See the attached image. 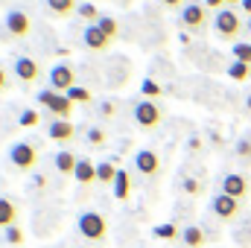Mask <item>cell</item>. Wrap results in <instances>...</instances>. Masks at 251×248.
I'll return each instance as SVG.
<instances>
[{"mask_svg":"<svg viewBox=\"0 0 251 248\" xmlns=\"http://www.w3.org/2000/svg\"><path fill=\"white\" fill-rule=\"evenodd\" d=\"M140 94H143L149 102H155V99H158L164 91H161V85H158L155 79H143V85H140Z\"/></svg>","mask_w":251,"mask_h":248,"instance_id":"24","label":"cell"},{"mask_svg":"<svg viewBox=\"0 0 251 248\" xmlns=\"http://www.w3.org/2000/svg\"><path fill=\"white\" fill-rule=\"evenodd\" d=\"M184 193L187 196H196V193H201V184L196 178H184Z\"/></svg>","mask_w":251,"mask_h":248,"instance_id":"32","label":"cell"},{"mask_svg":"<svg viewBox=\"0 0 251 248\" xmlns=\"http://www.w3.org/2000/svg\"><path fill=\"white\" fill-rule=\"evenodd\" d=\"M117 167H114V161H102V164H97V181H102V184H114L117 181Z\"/></svg>","mask_w":251,"mask_h":248,"instance_id":"18","label":"cell"},{"mask_svg":"<svg viewBox=\"0 0 251 248\" xmlns=\"http://www.w3.org/2000/svg\"><path fill=\"white\" fill-rule=\"evenodd\" d=\"M38 105H44L53 117L67 120L73 117V102L67 99V94H53V91H38Z\"/></svg>","mask_w":251,"mask_h":248,"instance_id":"2","label":"cell"},{"mask_svg":"<svg viewBox=\"0 0 251 248\" xmlns=\"http://www.w3.org/2000/svg\"><path fill=\"white\" fill-rule=\"evenodd\" d=\"M246 26H249V32H251V18H249V24H246Z\"/></svg>","mask_w":251,"mask_h":248,"instance_id":"41","label":"cell"},{"mask_svg":"<svg viewBox=\"0 0 251 248\" xmlns=\"http://www.w3.org/2000/svg\"><path fill=\"white\" fill-rule=\"evenodd\" d=\"M231 53H234V62L251 64V44H249V41H240V44H234V47H231Z\"/></svg>","mask_w":251,"mask_h":248,"instance_id":"25","label":"cell"},{"mask_svg":"<svg viewBox=\"0 0 251 248\" xmlns=\"http://www.w3.org/2000/svg\"><path fill=\"white\" fill-rule=\"evenodd\" d=\"M6 243H12V246H21V243H24V231H21L18 225L6 228Z\"/></svg>","mask_w":251,"mask_h":248,"instance_id":"31","label":"cell"},{"mask_svg":"<svg viewBox=\"0 0 251 248\" xmlns=\"http://www.w3.org/2000/svg\"><path fill=\"white\" fill-rule=\"evenodd\" d=\"M73 178H76L79 184H94V181H97V164H94L91 158H79Z\"/></svg>","mask_w":251,"mask_h":248,"instance_id":"15","label":"cell"},{"mask_svg":"<svg viewBox=\"0 0 251 248\" xmlns=\"http://www.w3.org/2000/svg\"><path fill=\"white\" fill-rule=\"evenodd\" d=\"M9 161H12L18 170H35V164H38V152H35L32 143H26V140H15V143L9 146Z\"/></svg>","mask_w":251,"mask_h":248,"instance_id":"3","label":"cell"},{"mask_svg":"<svg viewBox=\"0 0 251 248\" xmlns=\"http://www.w3.org/2000/svg\"><path fill=\"white\" fill-rule=\"evenodd\" d=\"M15 76L21 82H35L38 79V64L32 62L29 56H21V59H15Z\"/></svg>","mask_w":251,"mask_h":248,"instance_id":"14","label":"cell"},{"mask_svg":"<svg viewBox=\"0 0 251 248\" xmlns=\"http://www.w3.org/2000/svg\"><path fill=\"white\" fill-rule=\"evenodd\" d=\"M237 155L249 161L251 158V140H240V143H237Z\"/></svg>","mask_w":251,"mask_h":248,"instance_id":"33","label":"cell"},{"mask_svg":"<svg viewBox=\"0 0 251 248\" xmlns=\"http://www.w3.org/2000/svg\"><path fill=\"white\" fill-rule=\"evenodd\" d=\"M76 164H79V158H76L73 152H67V149H62V152L56 155V170L64 173V175H73V173H76Z\"/></svg>","mask_w":251,"mask_h":248,"instance_id":"16","label":"cell"},{"mask_svg":"<svg viewBox=\"0 0 251 248\" xmlns=\"http://www.w3.org/2000/svg\"><path fill=\"white\" fill-rule=\"evenodd\" d=\"M18 123L24 125V128H32V125H38V123H41V114H38L35 108H26V111L21 114V120H18Z\"/></svg>","mask_w":251,"mask_h":248,"instance_id":"27","label":"cell"},{"mask_svg":"<svg viewBox=\"0 0 251 248\" xmlns=\"http://www.w3.org/2000/svg\"><path fill=\"white\" fill-rule=\"evenodd\" d=\"M47 137L59 140V143H67V140L76 137V125L70 123V120H53V123L47 125Z\"/></svg>","mask_w":251,"mask_h":248,"instance_id":"13","label":"cell"},{"mask_svg":"<svg viewBox=\"0 0 251 248\" xmlns=\"http://www.w3.org/2000/svg\"><path fill=\"white\" fill-rule=\"evenodd\" d=\"M181 240H184V246L187 248H201L204 246V231H201L199 225H190V228H184Z\"/></svg>","mask_w":251,"mask_h":248,"instance_id":"20","label":"cell"},{"mask_svg":"<svg viewBox=\"0 0 251 248\" xmlns=\"http://www.w3.org/2000/svg\"><path fill=\"white\" fill-rule=\"evenodd\" d=\"M158 240H178L184 231H178V225H173V222H167V225H158L155 231H152Z\"/></svg>","mask_w":251,"mask_h":248,"instance_id":"23","label":"cell"},{"mask_svg":"<svg viewBox=\"0 0 251 248\" xmlns=\"http://www.w3.org/2000/svg\"><path fill=\"white\" fill-rule=\"evenodd\" d=\"M111 41H114V38H108L97 24H91V26L82 32V44H85L88 50H94V53H105V50L111 47Z\"/></svg>","mask_w":251,"mask_h":248,"instance_id":"8","label":"cell"},{"mask_svg":"<svg viewBox=\"0 0 251 248\" xmlns=\"http://www.w3.org/2000/svg\"><path fill=\"white\" fill-rule=\"evenodd\" d=\"M6 29H9V35H15V38H26V35L32 32V21H29L26 12L9 9V12H6Z\"/></svg>","mask_w":251,"mask_h":248,"instance_id":"5","label":"cell"},{"mask_svg":"<svg viewBox=\"0 0 251 248\" xmlns=\"http://www.w3.org/2000/svg\"><path fill=\"white\" fill-rule=\"evenodd\" d=\"M161 108L155 105V102H149V99H143V102H137L134 105V120L140 128H155V125H161Z\"/></svg>","mask_w":251,"mask_h":248,"instance_id":"6","label":"cell"},{"mask_svg":"<svg viewBox=\"0 0 251 248\" xmlns=\"http://www.w3.org/2000/svg\"><path fill=\"white\" fill-rule=\"evenodd\" d=\"M47 6H50V12H56V15H70L73 6H76V0H47Z\"/></svg>","mask_w":251,"mask_h":248,"instance_id":"26","label":"cell"},{"mask_svg":"<svg viewBox=\"0 0 251 248\" xmlns=\"http://www.w3.org/2000/svg\"><path fill=\"white\" fill-rule=\"evenodd\" d=\"M243 12H249L251 15V0H243Z\"/></svg>","mask_w":251,"mask_h":248,"instance_id":"38","label":"cell"},{"mask_svg":"<svg viewBox=\"0 0 251 248\" xmlns=\"http://www.w3.org/2000/svg\"><path fill=\"white\" fill-rule=\"evenodd\" d=\"M97 26H100L108 38H117V21H114V18H100V21H97Z\"/></svg>","mask_w":251,"mask_h":248,"instance_id":"28","label":"cell"},{"mask_svg":"<svg viewBox=\"0 0 251 248\" xmlns=\"http://www.w3.org/2000/svg\"><path fill=\"white\" fill-rule=\"evenodd\" d=\"M79 15H82L85 21H94V24L102 18V15L97 12V6H94V3H82V6H79Z\"/></svg>","mask_w":251,"mask_h":248,"instance_id":"30","label":"cell"},{"mask_svg":"<svg viewBox=\"0 0 251 248\" xmlns=\"http://www.w3.org/2000/svg\"><path fill=\"white\" fill-rule=\"evenodd\" d=\"M225 3H228V6H234V3H243V0H225Z\"/></svg>","mask_w":251,"mask_h":248,"instance_id":"39","label":"cell"},{"mask_svg":"<svg viewBox=\"0 0 251 248\" xmlns=\"http://www.w3.org/2000/svg\"><path fill=\"white\" fill-rule=\"evenodd\" d=\"M213 213H216L219 219H234V216L240 213V201L231 198V196H225V193H219V196L213 198Z\"/></svg>","mask_w":251,"mask_h":248,"instance_id":"12","label":"cell"},{"mask_svg":"<svg viewBox=\"0 0 251 248\" xmlns=\"http://www.w3.org/2000/svg\"><path fill=\"white\" fill-rule=\"evenodd\" d=\"M15 216H18V207H15V201H9V198H0V228H12V225H15Z\"/></svg>","mask_w":251,"mask_h":248,"instance_id":"19","label":"cell"},{"mask_svg":"<svg viewBox=\"0 0 251 248\" xmlns=\"http://www.w3.org/2000/svg\"><path fill=\"white\" fill-rule=\"evenodd\" d=\"M67 99H70L73 105H76V102H82V105H85V102H91V99H94V94H91L88 88H82V85H73V88L67 91Z\"/></svg>","mask_w":251,"mask_h":248,"instance_id":"22","label":"cell"},{"mask_svg":"<svg viewBox=\"0 0 251 248\" xmlns=\"http://www.w3.org/2000/svg\"><path fill=\"white\" fill-rule=\"evenodd\" d=\"M181 24L193 29V32H199L204 24H207V6L204 3H187L184 9H181Z\"/></svg>","mask_w":251,"mask_h":248,"instance_id":"7","label":"cell"},{"mask_svg":"<svg viewBox=\"0 0 251 248\" xmlns=\"http://www.w3.org/2000/svg\"><path fill=\"white\" fill-rule=\"evenodd\" d=\"M222 190L219 193H225V196H231V198H246V193H249V181L243 178V175H237V173H228L225 178H222Z\"/></svg>","mask_w":251,"mask_h":248,"instance_id":"10","label":"cell"},{"mask_svg":"<svg viewBox=\"0 0 251 248\" xmlns=\"http://www.w3.org/2000/svg\"><path fill=\"white\" fill-rule=\"evenodd\" d=\"M240 26H243V21H240V15H237L234 9H222V12H216L213 29H216L219 38H234V35L240 32Z\"/></svg>","mask_w":251,"mask_h":248,"instance_id":"4","label":"cell"},{"mask_svg":"<svg viewBox=\"0 0 251 248\" xmlns=\"http://www.w3.org/2000/svg\"><path fill=\"white\" fill-rule=\"evenodd\" d=\"M204 6H207V9H216V12H222L225 0H204Z\"/></svg>","mask_w":251,"mask_h":248,"instance_id":"35","label":"cell"},{"mask_svg":"<svg viewBox=\"0 0 251 248\" xmlns=\"http://www.w3.org/2000/svg\"><path fill=\"white\" fill-rule=\"evenodd\" d=\"M76 228H79V234H82L85 240H91V243L105 240V234H108V222H105V216L97 213V210H85V213H79Z\"/></svg>","mask_w":251,"mask_h":248,"instance_id":"1","label":"cell"},{"mask_svg":"<svg viewBox=\"0 0 251 248\" xmlns=\"http://www.w3.org/2000/svg\"><path fill=\"white\" fill-rule=\"evenodd\" d=\"M228 76L234 79V82H246L251 76V64L246 62H231V67H228Z\"/></svg>","mask_w":251,"mask_h":248,"instance_id":"21","label":"cell"},{"mask_svg":"<svg viewBox=\"0 0 251 248\" xmlns=\"http://www.w3.org/2000/svg\"><path fill=\"white\" fill-rule=\"evenodd\" d=\"M128 196H131V175L126 170H120L117 173V181H114V198L117 201H126Z\"/></svg>","mask_w":251,"mask_h":248,"instance_id":"17","label":"cell"},{"mask_svg":"<svg viewBox=\"0 0 251 248\" xmlns=\"http://www.w3.org/2000/svg\"><path fill=\"white\" fill-rule=\"evenodd\" d=\"M246 108H249V111H251V94H249V99H246Z\"/></svg>","mask_w":251,"mask_h":248,"instance_id":"40","label":"cell"},{"mask_svg":"<svg viewBox=\"0 0 251 248\" xmlns=\"http://www.w3.org/2000/svg\"><path fill=\"white\" fill-rule=\"evenodd\" d=\"M161 3H164V6H170V9H184V6H187L184 0H161Z\"/></svg>","mask_w":251,"mask_h":248,"instance_id":"36","label":"cell"},{"mask_svg":"<svg viewBox=\"0 0 251 248\" xmlns=\"http://www.w3.org/2000/svg\"><path fill=\"white\" fill-rule=\"evenodd\" d=\"M134 167H137L140 175H155V173L161 170V158H158V152H152V149H140V152L134 155Z\"/></svg>","mask_w":251,"mask_h":248,"instance_id":"11","label":"cell"},{"mask_svg":"<svg viewBox=\"0 0 251 248\" xmlns=\"http://www.w3.org/2000/svg\"><path fill=\"white\" fill-rule=\"evenodd\" d=\"M50 85H53L56 91H70V88L76 85V70H73L70 64H56V67L50 70Z\"/></svg>","mask_w":251,"mask_h":248,"instance_id":"9","label":"cell"},{"mask_svg":"<svg viewBox=\"0 0 251 248\" xmlns=\"http://www.w3.org/2000/svg\"><path fill=\"white\" fill-rule=\"evenodd\" d=\"M9 88V76H6V70L0 67V91H6Z\"/></svg>","mask_w":251,"mask_h":248,"instance_id":"37","label":"cell"},{"mask_svg":"<svg viewBox=\"0 0 251 248\" xmlns=\"http://www.w3.org/2000/svg\"><path fill=\"white\" fill-rule=\"evenodd\" d=\"M114 114V102H102L100 105V117H111Z\"/></svg>","mask_w":251,"mask_h":248,"instance_id":"34","label":"cell"},{"mask_svg":"<svg viewBox=\"0 0 251 248\" xmlns=\"http://www.w3.org/2000/svg\"><path fill=\"white\" fill-rule=\"evenodd\" d=\"M88 140H91L94 146H102V143L108 140V134H105V128H100V125H91V128H88Z\"/></svg>","mask_w":251,"mask_h":248,"instance_id":"29","label":"cell"}]
</instances>
